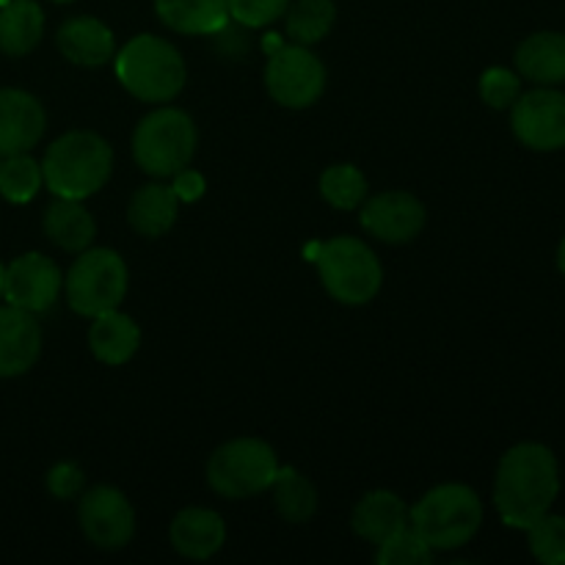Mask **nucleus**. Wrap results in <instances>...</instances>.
<instances>
[{
  "instance_id": "f257e3e1",
  "label": "nucleus",
  "mask_w": 565,
  "mask_h": 565,
  "mask_svg": "<svg viewBox=\"0 0 565 565\" xmlns=\"http://www.w3.org/2000/svg\"><path fill=\"white\" fill-rule=\"evenodd\" d=\"M561 494V467L555 452L539 441H522L500 458L494 480V505L502 522L527 530L552 511Z\"/></svg>"
},
{
  "instance_id": "f03ea898",
  "label": "nucleus",
  "mask_w": 565,
  "mask_h": 565,
  "mask_svg": "<svg viewBox=\"0 0 565 565\" xmlns=\"http://www.w3.org/2000/svg\"><path fill=\"white\" fill-rule=\"evenodd\" d=\"M114 171V149L92 130H70L55 138L42 158V177L50 193L88 199L103 191Z\"/></svg>"
},
{
  "instance_id": "7ed1b4c3",
  "label": "nucleus",
  "mask_w": 565,
  "mask_h": 565,
  "mask_svg": "<svg viewBox=\"0 0 565 565\" xmlns=\"http://www.w3.org/2000/svg\"><path fill=\"white\" fill-rule=\"evenodd\" d=\"M114 61L125 92L141 103H171L185 88V58L174 44L152 33H138L114 55Z\"/></svg>"
},
{
  "instance_id": "20e7f679",
  "label": "nucleus",
  "mask_w": 565,
  "mask_h": 565,
  "mask_svg": "<svg viewBox=\"0 0 565 565\" xmlns=\"http://www.w3.org/2000/svg\"><path fill=\"white\" fill-rule=\"evenodd\" d=\"M483 502L463 483H441L412 508V527L434 552L458 550L478 535Z\"/></svg>"
},
{
  "instance_id": "39448f33",
  "label": "nucleus",
  "mask_w": 565,
  "mask_h": 565,
  "mask_svg": "<svg viewBox=\"0 0 565 565\" xmlns=\"http://www.w3.org/2000/svg\"><path fill=\"white\" fill-rule=\"evenodd\" d=\"M196 143V125L185 110L158 108L138 121L132 132V158L149 177L171 180L191 166Z\"/></svg>"
},
{
  "instance_id": "423d86ee",
  "label": "nucleus",
  "mask_w": 565,
  "mask_h": 565,
  "mask_svg": "<svg viewBox=\"0 0 565 565\" xmlns=\"http://www.w3.org/2000/svg\"><path fill=\"white\" fill-rule=\"evenodd\" d=\"M320 281L334 301L345 307H364L373 301L384 281V268L364 241L351 235L331 237L320 246L318 257Z\"/></svg>"
},
{
  "instance_id": "0eeeda50",
  "label": "nucleus",
  "mask_w": 565,
  "mask_h": 565,
  "mask_svg": "<svg viewBox=\"0 0 565 565\" xmlns=\"http://www.w3.org/2000/svg\"><path fill=\"white\" fill-rule=\"evenodd\" d=\"M130 287V270L114 248H86L64 276L66 303L83 318L119 309Z\"/></svg>"
},
{
  "instance_id": "6e6552de",
  "label": "nucleus",
  "mask_w": 565,
  "mask_h": 565,
  "mask_svg": "<svg viewBox=\"0 0 565 565\" xmlns=\"http://www.w3.org/2000/svg\"><path fill=\"white\" fill-rule=\"evenodd\" d=\"M279 458L274 447L254 436L232 439L221 445L207 461V483L226 500H248L270 489Z\"/></svg>"
},
{
  "instance_id": "1a4fd4ad",
  "label": "nucleus",
  "mask_w": 565,
  "mask_h": 565,
  "mask_svg": "<svg viewBox=\"0 0 565 565\" xmlns=\"http://www.w3.org/2000/svg\"><path fill=\"white\" fill-rule=\"evenodd\" d=\"M265 86L281 108H312L326 92V66L303 44H287L268 58Z\"/></svg>"
},
{
  "instance_id": "9d476101",
  "label": "nucleus",
  "mask_w": 565,
  "mask_h": 565,
  "mask_svg": "<svg viewBox=\"0 0 565 565\" xmlns=\"http://www.w3.org/2000/svg\"><path fill=\"white\" fill-rule=\"evenodd\" d=\"M513 136L535 152L565 149V94L552 86L519 94L511 105Z\"/></svg>"
},
{
  "instance_id": "9b49d317",
  "label": "nucleus",
  "mask_w": 565,
  "mask_h": 565,
  "mask_svg": "<svg viewBox=\"0 0 565 565\" xmlns=\"http://www.w3.org/2000/svg\"><path fill=\"white\" fill-rule=\"evenodd\" d=\"M77 522L83 535L97 550H125L136 533V511L114 486H94L77 502Z\"/></svg>"
},
{
  "instance_id": "f8f14e48",
  "label": "nucleus",
  "mask_w": 565,
  "mask_h": 565,
  "mask_svg": "<svg viewBox=\"0 0 565 565\" xmlns=\"http://www.w3.org/2000/svg\"><path fill=\"white\" fill-rule=\"evenodd\" d=\"M61 287H64L61 268L44 254L28 252L6 265L3 298L11 307L25 309L31 315H42L55 307Z\"/></svg>"
},
{
  "instance_id": "ddd939ff",
  "label": "nucleus",
  "mask_w": 565,
  "mask_h": 565,
  "mask_svg": "<svg viewBox=\"0 0 565 565\" xmlns=\"http://www.w3.org/2000/svg\"><path fill=\"white\" fill-rule=\"evenodd\" d=\"M425 204L408 191H384L367 196L362 202V221L364 230L379 241L401 246V243L414 241L425 226Z\"/></svg>"
},
{
  "instance_id": "4468645a",
  "label": "nucleus",
  "mask_w": 565,
  "mask_h": 565,
  "mask_svg": "<svg viewBox=\"0 0 565 565\" xmlns=\"http://www.w3.org/2000/svg\"><path fill=\"white\" fill-rule=\"evenodd\" d=\"M42 103L22 88H0V158L31 152L44 136Z\"/></svg>"
},
{
  "instance_id": "2eb2a0df",
  "label": "nucleus",
  "mask_w": 565,
  "mask_h": 565,
  "mask_svg": "<svg viewBox=\"0 0 565 565\" xmlns=\"http://www.w3.org/2000/svg\"><path fill=\"white\" fill-rule=\"evenodd\" d=\"M42 353V329L36 315L11 303L0 307V379L25 375Z\"/></svg>"
},
{
  "instance_id": "dca6fc26",
  "label": "nucleus",
  "mask_w": 565,
  "mask_h": 565,
  "mask_svg": "<svg viewBox=\"0 0 565 565\" xmlns=\"http://www.w3.org/2000/svg\"><path fill=\"white\" fill-rule=\"evenodd\" d=\"M58 50L66 61L86 70L105 66L116 55V39L105 22L97 17H72L58 28Z\"/></svg>"
},
{
  "instance_id": "f3484780",
  "label": "nucleus",
  "mask_w": 565,
  "mask_h": 565,
  "mask_svg": "<svg viewBox=\"0 0 565 565\" xmlns=\"http://www.w3.org/2000/svg\"><path fill=\"white\" fill-rule=\"evenodd\" d=\"M412 524V511H408L406 502L401 500L392 491L379 489L370 491L359 500V505L353 508L351 527L359 539L370 541V544H384L386 539L397 535L401 530H406Z\"/></svg>"
},
{
  "instance_id": "a211bd4d",
  "label": "nucleus",
  "mask_w": 565,
  "mask_h": 565,
  "mask_svg": "<svg viewBox=\"0 0 565 565\" xmlns=\"http://www.w3.org/2000/svg\"><path fill=\"white\" fill-rule=\"evenodd\" d=\"M171 546L188 561H207L224 546V519L210 508H185L174 516L169 530Z\"/></svg>"
},
{
  "instance_id": "6ab92c4d",
  "label": "nucleus",
  "mask_w": 565,
  "mask_h": 565,
  "mask_svg": "<svg viewBox=\"0 0 565 565\" xmlns=\"http://www.w3.org/2000/svg\"><path fill=\"white\" fill-rule=\"evenodd\" d=\"M92 329H88V348H92L94 359L108 367H119L127 364L141 348V329L130 315L110 309V312L92 318Z\"/></svg>"
},
{
  "instance_id": "aec40b11",
  "label": "nucleus",
  "mask_w": 565,
  "mask_h": 565,
  "mask_svg": "<svg viewBox=\"0 0 565 565\" xmlns=\"http://www.w3.org/2000/svg\"><path fill=\"white\" fill-rule=\"evenodd\" d=\"M160 22L185 36H215L230 25V0H154Z\"/></svg>"
},
{
  "instance_id": "412c9836",
  "label": "nucleus",
  "mask_w": 565,
  "mask_h": 565,
  "mask_svg": "<svg viewBox=\"0 0 565 565\" xmlns=\"http://www.w3.org/2000/svg\"><path fill=\"white\" fill-rule=\"evenodd\" d=\"M516 70L539 86L565 83V33L539 31L516 50Z\"/></svg>"
},
{
  "instance_id": "4be33fe9",
  "label": "nucleus",
  "mask_w": 565,
  "mask_h": 565,
  "mask_svg": "<svg viewBox=\"0 0 565 565\" xmlns=\"http://www.w3.org/2000/svg\"><path fill=\"white\" fill-rule=\"evenodd\" d=\"M44 235L53 246L64 248V252L81 254L97 237V224H94L92 213L83 207L81 199H64L58 196L47 210H44Z\"/></svg>"
},
{
  "instance_id": "5701e85b",
  "label": "nucleus",
  "mask_w": 565,
  "mask_h": 565,
  "mask_svg": "<svg viewBox=\"0 0 565 565\" xmlns=\"http://www.w3.org/2000/svg\"><path fill=\"white\" fill-rule=\"evenodd\" d=\"M177 213H180V199L171 185L149 182L130 196L127 224L141 237H163L177 224Z\"/></svg>"
},
{
  "instance_id": "b1692460",
  "label": "nucleus",
  "mask_w": 565,
  "mask_h": 565,
  "mask_svg": "<svg viewBox=\"0 0 565 565\" xmlns=\"http://www.w3.org/2000/svg\"><path fill=\"white\" fill-rule=\"evenodd\" d=\"M42 33L44 11L36 0H9L0 9V53L22 58L36 50Z\"/></svg>"
},
{
  "instance_id": "393cba45",
  "label": "nucleus",
  "mask_w": 565,
  "mask_h": 565,
  "mask_svg": "<svg viewBox=\"0 0 565 565\" xmlns=\"http://www.w3.org/2000/svg\"><path fill=\"white\" fill-rule=\"evenodd\" d=\"M268 491H274V505L285 522L307 524L318 511V491L296 467H279Z\"/></svg>"
},
{
  "instance_id": "a878e982",
  "label": "nucleus",
  "mask_w": 565,
  "mask_h": 565,
  "mask_svg": "<svg viewBox=\"0 0 565 565\" xmlns=\"http://www.w3.org/2000/svg\"><path fill=\"white\" fill-rule=\"evenodd\" d=\"M285 17L287 36L292 39V44L312 47V44L323 42L331 28H334L337 6L334 0H296V3L290 0Z\"/></svg>"
},
{
  "instance_id": "bb28decb",
  "label": "nucleus",
  "mask_w": 565,
  "mask_h": 565,
  "mask_svg": "<svg viewBox=\"0 0 565 565\" xmlns=\"http://www.w3.org/2000/svg\"><path fill=\"white\" fill-rule=\"evenodd\" d=\"M44 185L42 163L28 152L0 158V196L11 204H28Z\"/></svg>"
},
{
  "instance_id": "cd10ccee",
  "label": "nucleus",
  "mask_w": 565,
  "mask_h": 565,
  "mask_svg": "<svg viewBox=\"0 0 565 565\" xmlns=\"http://www.w3.org/2000/svg\"><path fill=\"white\" fill-rule=\"evenodd\" d=\"M320 196L337 210H356L367 199V177L351 163H337L320 174Z\"/></svg>"
},
{
  "instance_id": "c85d7f7f",
  "label": "nucleus",
  "mask_w": 565,
  "mask_h": 565,
  "mask_svg": "<svg viewBox=\"0 0 565 565\" xmlns=\"http://www.w3.org/2000/svg\"><path fill=\"white\" fill-rule=\"evenodd\" d=\"M530 552L544 565H565V516L546 513L527 527Z\"/></svg>"
},
{
  "instance_id": "c756f323",
  "label": "nucleus",
  "mask_w": 565,
  "mask_h": 565,
  "mask_svg": "<svg viewBox=\"0 0 565 565\" xmlns=\"http://www.w3.org/2000/svg\"><path fill=\"white\" fill-rule=\"evenodd\" d=\"M434 557V550L425 544L417 535V530L408 524L406 530H401L397 535L386 539L384 544H379V555L375 561L381 565H425Z\"/></svg>"
},
{
  "instance_id": "7c9ffc66",
  "label": "nucleus",
  "mask_w": 565,
  "mask_h": 565,
  "mask_svg": "<svg viewBox=\"0 0 565 565\" xmlns=\"http://www.w3.org/2000/svg\"><path fill=\"white\" fill-rule=\"evenodd\" d=\"M522 94V77L505 66H491L480 75V97L489 108L508 110Z\"/></svg>"
},
{
  "instance_id": "2f4dec72",
  "label": "nucleus",
  "mask_w": 565,
  "mask_h": 565,
  "mask_svg": "<svg viewBox=\"0 0 565 565\" xmlns=\"http://www.w3.org/2000/svg\"><path fill=\"white\" fill-rule=\"evenodd\" d=\"M290 0H230V17L243 28H265L281 20Z\"/></svg>"
},
{
  "instance_id": "473e14b6",
  "label": "nucleus",
  "mask_w": 565,
  "mask_h": 565,
  "mask_svg": "<svg viewBox=\"0 0 565 565\" xmlns=\"http://www.w3.org/2000/svg\"><path fill=\"white\" fill-rule=\"evenodd\" d=\"M83 483H86V475L72 461L55 463L47 472V491L55 500H75V497H81Z\"/></svg>"
},
{
  "instance_id": "72a5a7b5",
  "label": "nucleus",
  "mask_w": 565,
  "mask_h": 565,
  "mask_svg": "<svg viewBox=\"0 0 565 565\" xmlns=\"http://www.w3.org/2000/svg\"><path fill=\"white\" fill-rule=\"evenodd\" d=\"M171 191L177 193L180 202H196V199H202L204 193V177L191 169H182L180 174L171 177Z\"/></svg>"
},
{
  "instance_id": "f704fd0d",
  "label": "nucleus",
  "mask_w": 565,
  "mask_h": 565,
  "mask_svg": "<svg viewBox=\"0 0 565 565\" xmlns=\"http://www.w3.org/2000/svg\"><path fill=\"white\" fill-rule=\"evenodd\" d=\"M557 268H561V274L565 276V237L561 241V248H557Z\"/></svg>"
},
{
  "instance_id": "c9c22d12",
  "label": "nucleus",
  "mask_w": 565,
  "mask_h": 565,
  "mask_svg": "<svg viewBox=\"0 0 565 565\" xmlns=\"http://www.w3.org/2000/svg\"><path fill=\"white\" fill-rule=\"evenodd\" d=\"M3 276H6V265H0V298H3Z\"/></svg>"
},
{
  "instance_id": "e433bc0d",
  "label": "nucleus",
  "mask_w": 565,
  "mask_h": 565,
  "mask_svg": "<svg viewBox=\"0 0 565 565\" xmlns=\"http://www.w3.org/2000/svg\"><path fill=\"white\" fill-rule=\"evenodd\" d=\"M55 3H72V0H55Z\"/></svg>"
}]
</instances>
